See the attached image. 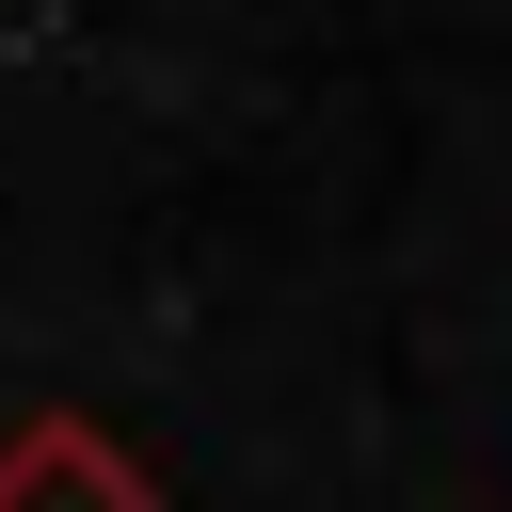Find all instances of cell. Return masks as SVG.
Masks as SVG:
<instances>
[{
    "mask_svg": "<svg viewBox=\"0 0 512 512\" xmlns=\"http://www.w3.org/2000/svg\"><path fill=\"white\" fill-rule=\"evenodd\" d=\"M0 512H160V480L96 416H16L0 432Z\"/></svg>",
    "mask_w": 512,
    "mask_h": 512,
    "instance_id": "cell-1",
    "label": "cell"
}]
</instances>
